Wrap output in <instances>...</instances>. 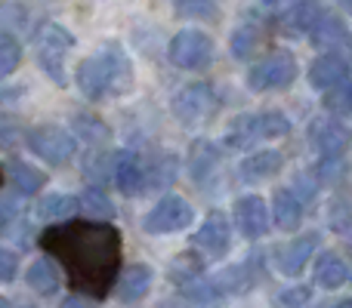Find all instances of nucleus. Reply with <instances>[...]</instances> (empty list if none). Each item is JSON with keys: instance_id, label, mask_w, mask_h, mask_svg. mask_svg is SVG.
<instances>
[{"instance_id": "nucleus-1", "label": "nucleus", "mask_w": 352, "mask_h": 308, "mask_svg": "<svg viewBox=\"0 0 352 308\" xmlns=\"http://www.w3.org/2000/svg\"><path fill=\"white\" fill-rule=\"evenodd\" d=\"M41 247L65 268L68 284L93 299H105L121 278V231L109 222L72 219L50 225Z\"/></svg>"}, {"instance_id": "nucleus-2", "label": "nucleus", "mask_w": 352, "mask_h": 308, "mask_svg": "<svg viewBox=\"0 0 352 308\" xmlns=\"http://www.w3.org/2000/svg\"><path fill=\"white\" fill-rule=\"evenodd\" d=\"M74 84L90 102H99L105 96H124L133 90V65L124 49L111 47L109 53L80 59L74 68Z\"/></svg>"}, {"instance_id": "nucleus-3", "label": "nucleus", "mask_w": 352, "mask_h": 308, "mask_svg": "<svg viewBox=\"0 0 352 308\" xmlns=\"http://www.w3.org/2000/svg\"><path fill=\"white\" fill-rule=\"evenodd\" d=\"M74 47V37L72 31H65L62 25L47 22L41 31L34 34V49H37V62L41 68L56 80L59 86L68 84L65 78V53Z\"/></svg>"}, {"instance_id": "nucleus-4", "label": "nucleus", "mask_w": 352, "mask_h": 308, "mask_svg": "<svg viewBox=\"0 0 352 308\" xmlns=\"http://www.w3.org/2000/svg\"><path fill=\"white\" fill-rule=\"evenodd\" d=\"M170 62L182 71H207L213 65V56H217V47L213 40L204 34V31H179V34L170 40V49H167Z\"/></svg>"}, {"instance_id": "nucleus-5", "label": "nucleus", "mask_w": 352, "mask_h": 308, "mask_svg": "<svg viewBox=\"0 0 352 308\" xmlns=\"http://www.w3.org/2000/svg\"><path fill=\"white\" fill-rule=\"evenodd\" d=\"M294 80H297V59L287 53L266 56V59H260L256 65H250V71H248V86L254 93L287 90Z\"/></svg>"}, {"instance_id": "nucleus-6", "label": "nucleus", "mask_w": 352, "mask_h": 308, "mask_svg": "<svg viewBox=\"0 0 352 308\" xmlns=\"http://www.w3.org/2000/svg\"><path fill=\"white\" fill-rule=\"evenodd\" d=\"M173 115L188 130L201 127V123H207L217 115V93L207 84H188L186 90H179L173 96Z\"/></svg>"}, {"instance_id": "nucleus-7", "label": "nucleus", "mask_w": 352, "mask_h": 308, "mask_svg": "<svg viewBox=\"0 0 352 308\" xmlns=\"http://www.w3.org/2000/svg\"><path fill=\"white\" fill-rule=\"evenodd\" d=\"M192 219H195L192 204H188L186 198H179V194H167V198H161L158 204L146 213L142 228H146L148 235H173V231L188 228Z\"/></svg>"}, {"instance_id": "nucleus-8", "label": "nucleus", "mask_w": 352, "mask_h": 308, "mask_svg": "<svg viewBox=\"0 0 352 308\" xmlns=\"http://www.w3.org/2000/svg\"><path fill=\"white\" fill-rule=\"evenodd\" d=\"M28 148L50 167H65L74 157V136L62 127H34L28 130Z\"/></svg>"}, {"instance_id": "nucleus-9", "label": "nucleus", "mask_w": 352, "mask_h": 308, "mask_svg": "<svg viewBox=\"0 0 352 308\" xmlns=\"http://www.w3.org/2000/svg\"><path fill=\"white\" fill-rule=\"evenodd\" d=\"M352 142V130L340 121H331V117H322V121L309 123V145L316 148L322 157L328 154H343Z\"/></svg>"}, {"instance_id": "nucleus-10", "label": "nucleus", "mask_w": 352, "mask_h": 308, "mask_svg": "<svg viewBox=\"0 0 352 308\" xmlns=\"http://www.w3.org/2000/svg\"><path fill=\"white\" fill-rule=\"evenodd\" d=\"M235 225L248 241H256L269 231V206L256 194H244L235 200Z\"/></svg>"}, {"instance_id": "nucleus-11", "label": "nucleus", "mask_w": 352, "mask_h": 308, "mask_svg": "<svg viewBox=\"0 0 352 308\" xmlns=\"http://www.w3.org/2000/svg\"><path fill=\"white\" fill-rule=\"evenodd\" d=\"M195 247L207 250L210 256H226L232 247V225L226 219V213L213 210L210 216L204 219L198 231H195Z\"/></svg>"}, {"instance_id": "nucleus-12", "label": "nucleus", "mask_w": 352, "mask_h": 308, "mask_svg": "<svg viewBox=\"0 0 352 308\" xmlns=\"http://www.w3.org/2000/svg\"><path fill=\"white\" fill-rule=\"evenodd\" d=\"M316 247H318V237L316 235L294 237L291 244L278 247V250H275V265H278V272L287 274V278H297V274L306 268V262L312 259Z\"/></svg>"}, {"instance_id": "nucleus-13", "label": "nucleus", "mask_w": 352, "mask_h": 308, "mask_svg": "<svg viewBox=\"0 0 352 308\" xmlns=\"http://www.w3.org/2000/svg\"><path fill=\"white\" fill-rule=\"evenodd\" d=\"M346 78H349V62L337 53L318 56V59L309 65V84L316 86V90L328 93V90H334V86L346 84Z\"/></svg>"}, {"instance_id": "nucleus-14", "label": "nucleus", "mask_w": 352, "mask_h": 308, "mask_svg": "<svg viewBox=\"0 0 352 308\" xmlns=\"http://www.w3.org/2000/svg\"><path fill=\"white\" fill-rule=\"evenodd\" d=\"M3 179H6V185H10L16 194H22V198H31V194H37V191L43 188L47 176H43L37 167H31L28 161H19V157H6V163H3Z\"/></svg>"}, {"instance_id": "nucleus-15", "label": "nucleus", "mask_w": 352, "mask_h": 308, "mask_svg": "<svg viewBox=\"0 0 352 308\" xmlns=\"http://www.w3.org/2000/svg\"><path fill=\"white\" fill-rule=\"evenodd\" d=\"M148 167L142 163L140 154L133 152H118V163H115V182L121 188V194H140L142 188H148Z\"/></svg>"}, {"instance_id": "nucleus-16", "label": "nucleus", "mask_w": 352, "mask_h": 308, "mask_svg": "<svg viewBox=\"0 0 352 308\" xmlns=\"http://www.w3.org/2000/svg\"><path fill=\"white\" fill-rule=\"evenodd\" d=\"M281 167H285V154L275 152V148H269V152L248 154L241 161V167H238V173L244 176V182H260V179H269V176H275Z\"/></svg>"}, {"instance_id": "nucleus-17", "label": "nucleus", "mask_w": 352, "mask_h": 308, "mask_svg": "<svg viewBox=\"0 0 352 308\" xmlns=\"http://www.w3.org/2000/svg\"><path fill=\"white\" fill-rule=\"evenodd\" d=\"M272 216L281 231H297L300 222H303V204H300V198L294 191L278 188L272 194Z\"/></svg>"}, {"instance_id": "nucleus-18", "label": "nucleus", "mask_w": 352, "mask_h": 308, "mask_svg": "<svg viewBox=\"0 0 352 308\" xmlns=\"http://www.w3.org/2000/svg\"><path fill=\"white\" fill-rule=\"evenodd\" d=\"M152 278H155V272L148 265L124 268L121 278H118V296H121V303H136V299H142L148 293V287H152Z\"/></svg>"}, {"instance_id": "nucleus-19", "label": "nucleus", "mask_w": 352, "mask_h": 308, "mask_svg": "<svg viewBox=\"0 0 352 308\" xmlns=\"http://www.w3.org/2000/svg\"><path fill=\"white\" fill-rule=\"evenodd\" d=\"M349 281V268L346 262L340 259L337 253H322L316 262V284L322 287V290H337V287H343Z\"/></svg>"}, {"instance_id": "nucleus-20", "label": "nucleus", "mask_w": 352, "mask_h": 308, "mask_svg": "<svg viewBox=\"0 0 352 308\" xmlns=\"http://www.w3.org/2000/svg\"><path fill=\"white\" fill-rule=\"evenodd\" d=\"M263 139V130H260V117L256 115H238L235 121L229 123L226 130V145L229 148H248L250 142Z\"/></svg>"}, {"instance_id": "nucleus-21", "label": "nucleus", "mask_w": 352, "mask_h": 308, "mask_svg": "<svg viewBox=\"0 0 352 308\" xmlns=\"http://www.w3.org/2000/svg\"><path fill=\"white\" fill-rule=\"evenodd\" d=\"M25 281H28V287L34 293L53 296V293L59 290V268L50 259H37V262H31V268L25 272Z\"/></svg>"}, {"instance_id": "nucleus-22", "label": "nucleus", "mask_w": 352, "mask_h": 308, "mask_svg": "<svg viewBox=\"0 0 352 308\" xmlns=\"http://www.w3.org/2000/svg\"><path fill=\"white\" fill-rule=\"evenodd\" d=\"M309 31L312 40L322 43V47H334V43H340L346 37V25H343V19L337 12H318Z\"/></svg>"}, {"instance_id": "nucleus-23", "label": "nucleus", "mask_w": 352, "mask_h": 308, "mask_svg": "<svg viewBox=\"0 0 352 308\" xmlns=\"http://www.w3.org/2000/svg\"><path fill=\"white\" fill-rule=\"evenodd\" d=\"M219 163L217 148L210 145L207 139H195L192 142V157H188V169H192V179L195 182H204L207 176L213 173V167Z\"/></svg>"}, {"instance_id": "nucleus-24", "label": "nucleus", "mask_w": 352, "mask_h": 308, "mask_svg": "<svg viewBox=\"0 0 352 308\" xmlns=\"http://www.w3.org/2000/svg\"><path fill=\"white\" fill-rule=\"evenodd\" d=\"M263 47V34L254 28V25H241L232 34V53L235 59H254V53Z\"/></svg>"}, {"instance_id": "nucleus-25", "label": "nucleus", "mask_w": 352, "mask_h": 308, "mask_svg": "<svg viewBox=\"0 0 352 308\" xmlns=\"http://www.w3.org/2000/svg\"><path fill=\"white\" fill-rule=\"evenodd\" d=\"M115 163H118V152H93L84 163V173L87 179H96V182L115 179Z\"/></svg>"}, {"instance_id": "nucleus-26", "label": "nucleus", "mask_w": 352, "mask_h": 308, "mask_svg": "<svg viewBox=\"0 0 352 308\" xmlns=\"http://www.w3.org/2000/svg\"><path fill=\"white\" fill-rule=\"evenodd\" d=\"M78 206H80V200L68 198V194H47V198L41 200V206H37V213H41L43 219H68Z\"/></svg>"}, {"instance_id": "nucleus-27", "label": "nucleus", "mask_w": 352, "mask_h": 308, "mask_svg": "<svg viewBox=\"0 0 352 308\" xmlns=\"http://www.w3.org/2000/svg\"><path fill=\"white\" fill-rule=\"evenodd\" d=\"M19 62H22V43H19L10 31H3V34H0V74L10 78L19 68Z\"/></svg>"}, {"instance_id": "nucleus-28", "label": "nucleus", "mask_w": 352, "mask_h": 308, "mask_svg": "<svg viewBox=\"0 0 352 308\" xmlns=\"http://www.w3.org/2000/svg\"><path fill=\"white\" fill-rule=\"evenodd\" d=\"M80 206H84L90 216H96V219H111V216H115V206H111V200L105 198L99 188H87V191L80 194Z\"/></svg>"}, {"instance_id": "nucleus-29", "label": "nucleus", "mask_w": 352, "mask_h": 308, "mask_svg": "<svg viewBox=\"0 0 352 308\" xmlns=\"http://www.w3.org/2000/svg\"><path fill=\"white\" fill-rule=\"evenodd\" d=\"M260 130L263 139H281L291 130V121L285 115H278V111H269V115H260Z\"/></svg>"}, {"instance_id": "nucleus-30", "label": "nucleus", "mask_w": 352, "mask_h": 308, "mask_svg": "<svg viewBox=\"0 0 352 308\" xmlns=\"http://www.w3.org/2000/svg\"><path fill=\"white\" fill-rule=\"evenodd\" d=\"M309 296H312L309 287H291V290L275 296V308H303L309 303Z\"/></svg>"}, {"instance_id": "nucleus-31", "label": "nucleus", "mask_w": 352, "mask_h": 308, "mask_svg": "<svg viewBox=\"0 0 352 308\" xmlns=\"http://www.w3.org/2000/svg\"><path fill=\"white\" fill-rule=\"evenodd\" d=\"M343 167H346V163H343V154H328V157H322V161H318L316 176L322 182H337V179H340V173H343Z\"/></svg>"}, {"instance_id": "nucleus-32", "label": "nucleus", "mask_w": 352, "mask_h": 308, "mask_svg": "<svg viewBox=\"0 0 352 308\" xmlns=\"http://www.w3.org/2000/svg\"><path fill=\"white\" fill-rule=\"evenodd\" d=\"M179 16H195V19H213V6L217 0H179Z\"/></svg>"}, {"instance_id": "nucleus-33", "label": "nucleus", "mask_w": 352, "mask_h": 308, "mask_svg": "<svg viewBox=\"0 0 352 308\" xmlns=\"http://www.w3.org/2000/svg\"><path fill=\"white\" fill-rule=\"evenodd\" d=\"M328 108L331 111H352V86H334V90H328Z\"/></svg>"}, {"instance_id": "nucleus-34", "label": "nucleus", "mask_w": 352, "mask_h": 308, "mask_svg": "<svg viewBox=\"0 0 352 308\" xmlns=\"http://www.w3.org/2000/svg\"><path fill=\"white\" fill-rule=\"evenodd\" d=\"M80 121L87 123V130H80V133H84L90 142H96V139L105 142V139H109V127H105L102 121H93V117H87V115H80Z\"/></svg>"}, {"instance_id": "nucleus-35", "label": "nucleus", "mask_w": 352, "mask_h": 308, "mask_svg": "<svg viewBox=\"0 0 352 308\" xmlns=\"http://www.w3.org/2000/svg\"><path fill=\"white\" fill-rule=\"evenodd\" d=\"M0 278H3V284H10V281L16 278V253H12V250L0 253Z\"/></svg>"}, {"instance_id": "nucleus-36", "label": "nucleus", "mask_w": 352, "mask_h": 308, "mask_svg": "<svg viewBox=\"0 0 352 308\" xmlns=\"http://www.w3.org/2000/svg\"><path fill=\"white\" fill-rule=\"evenodd\" d=\"M10 219H12V200H10V194L3 198V225H10Z\"/></svg>"}, {"instance_id": "nucleus-37", "label": "nucleus", "mask_w": 352, "mask_h": 308, "mask_svg": "<svg viewBox=\"0 0 352 308\" xmlns=\"http://www.w3.org/2000/svg\"><path fill=\"white\" fill-rule=\"evenodd\" d=\"M266 6H272V10H285V6H291V0H263Z\"/></svg>"}, {"instance_id": "nucleus-38", "label": "nucleus", "mask_w": 352, "mask_h": 308, "mask_svg": "<svg viewBox=\"0 0 352 308\" xmlns=\"http://www.w3.org/2000/svg\"><path fill=\"white\" fill-rule=\"evenodd\" d=\"M62 308H90V305H84L80 299H65V303H62Z\"/></svg>"}, {"instance_id": "nucleus-39", "label": "nucleus", "mask_w": 352, "mask_h": 308, "mask_svg": "<svg viewBox=\"0 0 352 308\" xmlns=\"http://www.w3.org/2000/svg\"><path fill=\"white\" fill-rule=\"evenodd\" d=\"M337 308H352V299H343V303L337 305Z\"/></svg>"}, {"instance_id": "nucleus-40", "label": "nucleus", "mask_w": 352, "mask_h": 308, "mask_svg": "<svg viewBox=\"0 0 352 308\" xmlns=\"http://www.w3.org/2000/svg\"><path fill=\"white\" fill-rule=\"evenodd\" d=\"M343 3H346V10H349V12H352V0H343Z\"/></svg>"}, {"instance_id": "nucleus-41", "label": "nucleus", "mask_w": 352, "mask_h": 308, "mask_svg": "<svg viewBox=\"0 0 352 308\" xmlns=\"http://www.w3.org/2000/svg\"><path fill=\"white\" fill-rule=\"evenodd\" d=\"M3 308H10V303H3Z\"/></svg>"}, {"instance_id": "nucleus-42", "label": "nucleus", "mask_w": 352, "mask_h": 308, "mask_svg": "<svg viewBox=\"0 0 352 308\" xmlns=\"http://www.w3.org/2000/svg\"><path fill=\"white\" fill-rule=\"evenodd\" d=\"M349 244H352V241H349Z\"/></svg>"}]
</instances>
